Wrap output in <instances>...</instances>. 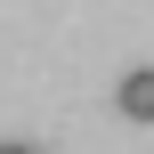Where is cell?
Returning <instances> with one entry per match:
<instances>
[{"label":"cell","instance_id":"7a4b0ae2","mask_svg":"<svg viewBox=\"0 0 154 154\" xmlns=\"http://www.w3.org/2000/svg\"><path fill=\"white\" fill-rule=\"evenodd\" d=\"M0 154H32V146H24V138H8V146H0Z\"/></svg>","mask_w":154,"mask_h":154},{"label":"cell","instance_id":"6da1fadb","mask_svg":"<svg viewBox=\"0 0 154 154\" xmlns=\"http://www.w3.org/2000/svg\"><path fill=\"white\" fill-rule=\"evenodd\" d=\"M114 97H122V114H130V122H154V65H130Z\"/></svg>","mask_w":154,"mask_h":154}]
</instances>
